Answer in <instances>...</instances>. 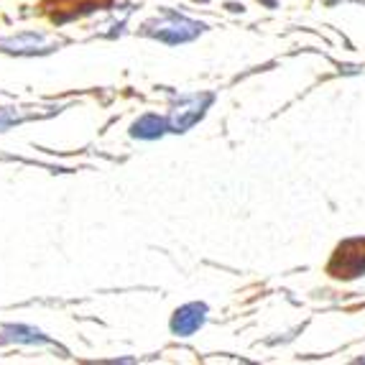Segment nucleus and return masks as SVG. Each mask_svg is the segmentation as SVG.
<instances>
[{
	"instance_id": "5",
	"label": "nucleus",
	"mask_w": 365,
	"mask_h": 365,
	"mask_svg": "<svg viewBox=\"0 0 365 365\" xmlns=\"http://www.w3.org/2000/svg\"><path fill=\"white\" fill-rule=\"evenodd\" d=\"M0 342H11V345H49V335H43L38 327L31 324H6L0 329Z\"/></svg>"
},
{
	"instance_id": "2",
	"label": "nucleus",
	"mask_w": 365,
	"mask_h": 365,
	"mask_svg": "<svg viewBox=\"0 0 365 365\" xmlns=\"http://www.w3.org/2000/svg\"><path fill=\"white\" fill-rule=\"evenodd\" d=\"M215 95L212 92H197V95H182L169 110V133H187L189 128H195L202 118L207 115V110L212 108Z\"/></svg>"
},
{
	"instance_id": "8",
	"label": "nucleus",
	"mask_w": 365,
	"mask_h": 365,
	"mask_svg": "<svg viewBox=\"0 0 365 365\" xmlns=\"http://www.w3.org/2000/svg\"><path fill=\"white\" fill-rule=\"evenodd\" d=\"M21 120H26V113H21L19 108H0V133L13 128Z\"/></svg>"
},
{
	"instance_id": "1",
	"label": "nucleus",
	"mask_w": 365,
	"mask_h": 365,
	"mask_svg": "<svg viewBox=\"0 0 365 365\" xmlns=\"http://www.w3.org/2000/svg\"><path fill=\"white\" fill-rule=\"evenodd\" d=\"M205 31H207L205 24L187 19V16H179V13H169V16H164V19L143 24V36H151L161 43H169V46H179V43L195 41V38H200Z\"/></svg>"
},
{
	"instance_id": "4",
	"label": "nucleus",
	"mask_w": 365,
	"mask_h": 365,
	"mask_svg": "<svg viewBox=\"0 0 365 365\" xmlns=\"http://www.w3.org/2000/svg\"><path fill=\"white\" fill-rule=\"evenodd\" d=\"M207 304L205 302H189V304H182L169 319V329L171 335L177 337H192L195 332H200L207 322Z\"/></svg>"
},
{
	"instance_id": "6",
	"label": "nucleus",
	"mask_w": 365,
	"mask_h": 365,
	"mask_svg": "<svg viewBox=\"0 0 365 365\" xmlns=\"http://www.w3.org/2000/svg\"><path fill=\"white\" fill-rule=\"evenodd\" d=\"M169 133V118L156 115V113H146L130 125V135L138 140H158Z\"/></svg>"
},
{
	"instance_id": "3",
	"label": "nucleus",
	"mask_w": 365,
	"mask_h": 365,
	"mask_svg": "<svg viewBox=\"0 0 365 365\" xmlns=\"http://www.w3.org/2000/svg\"><path fill=\"white\" fill-rule=\"evenodd\" d=\"M329 274L337 279H358L365 276V240L355 237L337 248V253L329 261Z\"/></svg>"
},
{
	"instance_id": "7",
	"label": "nucleus",
	"mask_w": 365,
	"mask_h": 365,
	"mask_svg": "<svg viewBox=\"0 0 365 365\" xmlns=\"http://www.w3.org/2000/svg\"><path fill=\"white\" fill-rule=\"evenodd\" d=\"M46 43V36L43 34H36V31H24V34H16V36L6 38L3 41V49L13 51V54H34Z\"/></svg>"
}]
</instances>
